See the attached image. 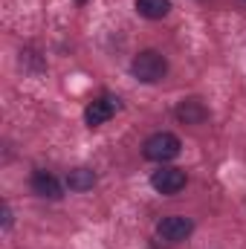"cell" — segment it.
<instances>
[{"mask_svg": "<svg viewBox=\"0 0 246 249\" xmlns=\"http://www.w3.org/2000/svg\"><path fill=\"white\" fill-rule=\"evenodd\" d=\"M67 186L70 191H78V194H84V191H90V188L96 186V171L93 168H72L70 174H67Z\"/></svg>", "mask_w": 246, "mask_h": 249, "instance_id": "ba28073f", "label": "cell"}, {"mask_svg": "<svg viewBox=\"0 0 246 249\" xmlns=\"http://www.w3.org/2000/svg\"><path fill=\"white\" fill-rule=\"evenodd\" d=\"M174 116H177V122H183V124H203L209 119V107L200 99H183L174 107Z\"/></svg>", "mask_w": 246, "mask_h": 249, "instance_id": "52a82bcc", "label": "cell"}, {"mask_svg": "<svg viewBox=\"0 0 246 249\" xmlns=\"http://www.w3.org/2000/svg\"><path fill=\"white\" fill-rule=\"evenodd\" d=\"M116 110H119V99L102 96V99H96V102L87 105V110H84V122L90 124V127H99V124L110 122V119L116 116Z\"/></svg>", "mask_w": 246, "mask_h": 249, "instance_id": "5b68a950", "label": "cell"}, {"mask_svg": "<svg viewBox=\"0 0 246 249\" xmlns=\"http://www.w3.org/2000/svg\"><path fill=\"white\" fill-rule=\"evenodd\" d=\"M180 151H183L180 136H177V133H168V130L151 133V136L145 139V145H142V157H145V160H151V162H159V165H165V162L177 160V157H180Z\"/></svg>", "mask_w": 246, "mask_h": 249, "instance_id": "7a4b0ae2", "label": "cell"}, {"mask_svg": "<svg viewBox=\"0 0 246 249\" xmlns=\"http://www.w3.org/2000/svg\"><path fill=\"white\" fill-rule=\"evenodd\" d=\"M191 232H194V220L183 217V214H168L157 223V235L171 241V244H180L185 238H191Z\"/></svg>", "mask_w": 246, "mask_h": 249, "instance_id": "277c9868", "label": "cell"}, {"mask_svg": "<svg viewBox=\"0 0 246 249\" xmlns=\"http://www.w3.org/2000/svg\"><path fill=\"white\" fill-rule=\"evenodd\" d=\"M130 72L142 84H157V81H162L168 75V58L162 53H157V50H142V53L133 55Z\"/></svg>", "mask_w": 246, "mask_h": 249, "instance_id": "6da1fadb", "label": "cell"}, {"mask_svg": "<svg viewBox=\"0 0 246 249\" xmlns=\"http://www.w3.org/2000/svg\"><path fill=\"white\" fill-rule=\"evenodd\" d=\"M78 3H84V0H78Z\"/></svg>", "mask_w": 246, "mask_h": 249, "instance_id": "8fae6325", "label": "cell"}, {"mask_svg": "<svg viewBox=\"0 0 246 249\" xmlns=\"http://www.w3.org/2000/svg\"><path fill=\"white\" fill-rule=\"evenodd\" d=\"M9 229H12V209L3 206V232H9Z\"/></svg>", "mask_w": 246, "mask_h": 249, "instance_id": "30bf717a", "label": "cell"}, {"mask_svg": "<svg viewBox=\"0 0 246 249\" xmlns=\"http://www.w3.org/2000/svg\"><path fill=\"white\" fill-rule=\"evenodd\" d=\"M188 183V177H185L183 168H171V165H162L159 171H154L151 174V186L154 191H159V194H165V197H171V194H180Z\"/></svg>", "mask_w": 246, "mask_h": 249, "instance_id": "3957f363", "label": "cell"}, {"mask_svg": "<svg viewBox=\"0 0 246 249\" xmlns=\"http://www.w3.org/2000/svg\"><path fill=\"white\" fill-rule=\"evenodd\" d=\"M32 191L38 194V197H44V200H61L64 191H61V183H58V177L55 174H50V171H44V168H38L35 174H32Z\"/></svg>", "mask_w": 246, "mask_h": 249, "instance_id": "8992f818", "label": "cell"}, {"mask_svg": "<svg viewBox=\"0 0 246 249\" xmlns=\"http://www.w3.org/2000/svg\"><path fill=\"white\" fill-rule=\"evenodd\" d=\"M136 12L148 20H162L171 12V0H136Z\"/></svg>", "mask_w": 246, "mask_h": 249, "instance_id": "9c48e42d", "label": "cell"}]
</instances>
